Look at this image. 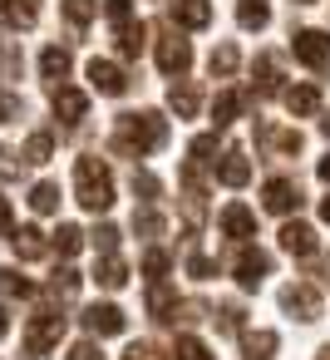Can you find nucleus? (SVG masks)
Segmentation results:
<instances>
[{"mask_svg":"<svg viewBox=\"0 0 330 360\" xmlns=\"http://www.w3.org/2000/svg\"><path fill=\"white\" fill-rule=\"evenodd\" d=\"M168 109H173L178 119H197V109H202V89L187 84V79L173 84V89H168Z\"/></svg>","mask_w":330,"mask_h":360,"instance_id":"obj_18","label":"nucleus"},{"mask_svg":"<svg viewBox=\"0 0 330 360\" xmlns=\"http://www.w3.org/2000/svg\"><path fill=\"white\" fill-rule=\"evenodd\" d=\"M291 55H296L305 70L320 75V70L330 65V35H325V30H296V35H291Z\"/></svg>","mask_w":330,"mask_h":360,"instance_id":"obj_5","label":"nucleus"},{"mask_svg":"<svg viewBox=\"0 0 330 360\" xmlns=\"http://www.w3.org/2000/svg\"><path fill=\"white\" fill-rule=\"evenodd\" d=\"M237 65H242V55H237V45H217V50H212V60H207V70H212V79H232V75H237Z\"/></svg>","mask_w":330,"mask_h":360,"instance_id":"obj_30","label":"nucleus"},{"mask_svg":"<svg viewBox=\"0 0 330 360\" xmlns=\"http://www.w3.org/2000/svg\"><path fill=\"white\" fill-rule=\"evenodd\" d=\"M0 20H6L11 30H30V25L40 20V0H11V6H6V15H0Z\"/></svg>","mask_w":330,"mask_h":360,"instance_id":"obj_27","label":"nucleus"},{"mask_svg":"<svg viewBox=\"0 0 330 360\" xmlns=\"http://www.w3.org/2000/svg\"><path fill=\"white\" fill-rule=\"evenodd\" d=\"M50 153H55V139L50 134H30L25 139V163H50Z\"/></svg>","mask_w":330,"mask_h":360,"instance_id":"obj_38","label":"nucleus"},{"mask_svg":"<svg viewBox=\"0 0 330 360\" xmlns=\"http://www.w3.org/2000/svg\"><path fill=\"white\" fill-rule=\"evenodd\" d=\"M60 11H65V20H70L74 30H84V25L99 15V0H60Z\"/></svg>","mask_w":330,"mask_h":360,"instance_id":"obj_33","label":"nucleus"},{"mask_svg":"<svg viewBox=\"0 0 330 360\" xmlns=\"http://www.w3.org/2000/svg\"><path fill=\"white\" fill-rule=\"evenodd\" d=\"M6 335H11V311L0 306V340H6Z\"/></svg>","mask_w":330,"mask_h":360,"instance_id":"obj_50","label":"nucleus"},{"mask_svg":"<svg viewBox=\"0 0 330 360\" xmlns=\"http://www.w3.org/2000/svg\"><path fill=\"white\" fill-rule=\"evenodd\" d=\"M187 271H192L197 281H212V276H217V262H212V257H197V252H192V257H187Z\"/></svg>","mask_w":330,"mask_h":360,"instance_id":"obj_45","label":"nucleus"},{"mask_svg":"<svg viewBox=\"0 0 330 360\" xmlns=\"http://www.w3.org/2000/svg\"><path fill=\"white\" fill-rule=\"evenodd\" d=\"M320 222H330V198H325V202H320Z\"/></svg>","mask_w":330,"mask_h":360,"instance_id":"obj_52","label":"nucleus"},{"mask_svg":"<svg viewBox=\"0 0 330 360\" xmlns=\"http://www.w3.org/2000/svg\"><path fill=\"white\" fill-rule=\"evenodd\" d=\"M261 207L291 217V212H301V188H296L291 178H271V183L261 188Z\"/></svg>","mask_w":330,"mask_h":360,"instance_id":"obj_7","label":"nucleus"},{"mask_svg":"<svg viewBox=\"0 0 330 360\" xmlns=\"http://www.w3.org/2000/svg\"><path fill=\"white\" fill-rule=\"evenodd\" d=\"M281 99H286V109H291L296 119H310V114H320V89H315V84H296V89H281Z\"/></svg>","mask_w":330,"mask_h":360,"instance_id":"obj_19","label":"nucleus"},{"mask_svg":"<svg viewBox=\"0 0 330 360\" xmlns=\"http://www.w3.org/2000/svg\"><path fill=\"white\" fill-rule=\"evenodd\" d=\"M50 104H55V114H60L70 129H79L84 114H89V99H84L79 89H70V84H50Z\"/></svg>","mask_w":330,"mask_h":360,"instance_id":"obj_10","label":"nucleus"},{"mask_svg":"<svg viewBox=\"0 0 330 360\" xmlns=\"http://www.w3.org/2000/svg\"><path fill=\"white\" fill-rule=\"evenodd\" d=\"M163 227H168V222H163V217H158L153 207L133 212V232H138V237H148V242H153V237H163Z\"/></svg>","mask_w":330,"mask_h":360,"instance_id":"obj_39","label":"nucleus"},{"mask_svg":"<svg viewBox=\"0 0 330 360\" xmlns=\"http://www.w3.org/2000/svg\"><path fill=\"white\" fill-rule=\"evenodd\" d=\"M281 306H286L296 321H315V316H320V281L305 276V281L286 286V291H281Z\"/></svg>","mask_w":330,"mask_h":360,"instance_id":"obj_6","label":"nucleus"},{"mask_svg":"<svg viewBox=\"0 0 330 360\" xmlns=\"http://www.w3.org/2000/svg\"><path fill=\"white\" fill-rule=\"evenodd\" d=\"M296 6H315V0H296Z\"/></svg>","mask_w":330,"mask_h":360,"instance_id":"obj_55","label":"nucleus"},{"mask_svg":"<svg viewBox=\"0 0 330 360\" xmlns=\"http://www.w3.org/2000/svg\"><path fill=\"white\" fill-rule=\"evenodd\" d=\"M65 326H70V316H65V311H35V316H30V326H25V355H30V360H45V355L60 345Z\"/></svg>","mask_w":330,"mask_h":360,"instance_id":"obj_3","label":"nucleus"},{"mask_svg":"<svg viewBox=\"0 0 330 360\" xmlns=\"http://www.w3.org/2000/svg\"><path fill=\"white\" fill-rule=\"evenodd\" d=\"M187 153H192V158H187L192 168H212V173H217V134H197Z\"/></svg>","mask_w":330,"mask_h":360,"instance_id":"obj_31","label":"nucleus"},{"mask_svg":"<svg viewBox=\"0 0 330 360\" xmlns=\"http://www.w3.org/2000/svg\"><path fill=\"white\" fill-rule=\"evenodd\" d=\"M74 291H79V271H74V266H55V276H50V296H55V301H70Z\"/></svg>","mask_w":330,"mask_h":360,"instance_id":"obj_34","label":"nucleus"},{"mask_svg":"<svg viewBox=\"0 0 330 360\" xmlns=\"http://www.w3.org/2000/svg\"><path fill=\"white\" fill-rule=\"evenodd\" d=\"M168 143V119L153 114V109H138V114H119V129H114V148L128 153V158H143V153H158Z\"/></svg>","mask_w":330,"mask_h":360,"instance_id":"obj_1","label":"nucleus"},{"mask_svg":"<svg viewBox=\"0 0 330 360\" xmlns=\"http://www.w3.org/2000/svg\"><path fill=\"white\" fill-rule=\"evenodd\" d=\"M30 207L35 212H60V183H35L30 188Z\"/></svg>","mask_w":330,"mask_h":360,"instance_id":"obj_35","label":"nucleus"},{"mask_svg":"<svg viewBox=\"0 0 330 360\" xmlns=\"http://www.w3.org/2000/svg\"><path fill=\"white\" fill-rule=\"evenodd\" d=\"M212 321H217V326H222V330H242V321H246V311H242V306H237V301H232V306H222V311H217V316H212Z\"/></svg>","mask_w":330,"mask_h":360,"instance_id":"obj_43","label":"nucleus"},{"mask_svg":"<svg viewBox=\"0 0 330 360\" xmlns=\"http://www.w3.org/2000/svg\"><path fill=\"white\" fill-rule=\"evenodd\" d=\"M25 75V55L15 40H0V79H20Z\"/></svg>","mask_w":330,"mask_h":360,"instance_id":"obj_32","label":"nucleus"},{"mask_svg":"<svg viewBox=\"0 0 330 360\" xmlns=\"http://www.w3.org/2000/svg\"><path fill=\"white\" fill-rule=\"evenodd\" d=\"M74 193H79V207L84 212H109L114 207V173L99 153H84L74 163Z\"/></svg>","mask_w":330,"mask_h":360,"instance_id":"obj_2","label":"nucleus"},{"mask_svg":"<svg viewBox=\"0 0 330 360\" xmlns=\"http://www.w3.org/2000/svg\"><path fill=\"white\" fill-rule=\"evenodd\" d=\"M173 360H217L197 335H178V345H173Z\"/></svg>","mask_w":330,"mask_h":360,"instance_id":"obj_37","label":"nucleus"},{"mask_svg":"<svg viewBox=\"0 0 330 360\" xmlns=\"http://www.w3.org/2000/svg\"><path fill=\"white\" fill-rule=\"evenodd\" d=\"M70 360H104V355H99V345H94V340H79V345L70 350Z\"/></svg>","mask_w":330,"mask_h":360,"instance_id":"obj_47","label":"nucleus"},{"mask_svg":"<svg viewBox=\"0 0 330 360\" xmlns=\"http://www.w3.org/2000/svg\"><path fill=\"white\" fill-rule=\"evenodd\" d=\"M217 227H222V237L246 242V237H256V212H251V207H242V202H232V207H222Z\"/></svg>","mask_w":330,"mask_h":360,"instance_id":"obj_14","label":"nucleus"},{"mask_svg":"<svg viewBox=\"0 0 330 360\" xmlns=\"http://www.w3.org/2000/svg\"><path fill=\"white\" fill-rule=\"evenodd\" d=\"M251 70H256V94H281V60L271 50H261Z\"/></svg>","mask_w":330,"mask_h":360,"instance_id":"obj_21","label":"nucleus"},{"mask_svg":"<svg viewBox=\"0 0 330 360\" xmlns=\"http://www.w3.org/2000/svg\"><path fill=\"white\" fill-rule=\"evenodd\" d=\"M168 266H173V262H168V252H163V247L143 252V271H148V281H163V276H168Z\"/></svg>","mask_w":330,"mask_h":360,"instance_id":"obj_40","label":"nucleus"},{"mask_svg":"<svg viewBox=\"0 0 330 360\" xmlns=\"http://www.w3.org/2000/svg\"><path fill=\"white\" fill-rule=\"evenodd\" d=\"M94 252H99V257H109V252H119V227H109V222H104V227L94 232Z\"/></svg>","mask_w":330,"mask_h":360,"instance_id":"obj_42","label":"nucleus"},{"mask_svg":"<svg viewBox=\"0 0 330 360\" xmlns=\"http://www.w3.org/2000/svg\"><path fill=\"white\" fill-rule=\"evenodd\" d=\"M6 6H11V0H0V15H6Z\"/></svg>","mask_w":330,"mask_h":360,"instance_id":"obj_54","label":"nucleus"},{"mask_svg":"<svg viewBox=\"0 0 330 360\" xmlns=\"http://www.w3.org/2000/svg\"><path fill=\"white\" fill-rule=\"evenodd\" d=\"M315 360H330V345H325V350H320V355H315Z\"/></svg>","mask_w":330,"mask_h":360,"instance_id":"obj_53","label":"nucleus"},{"mask_svg":"<svg viewBox=\"0 0 330 360\" xmlns=\"http://www.w3.org/2000/svg\"><path fill=\"white\" fill-rule=\"evenodd\" d=\"M89 84H94L99 94H109V99L128 94V75H124L114 60H89Z\"/></svg>","mask_w":330,"mask_h":360,"instance_id":"obj_12","label":"nucleus"},{"mask_svg":"<svg viewBox=\"0 0 330 360\" xmlns=\"http://www.w3.org/2000/svg\"><path fill=\"white\" fill-rule=\"evenodd\" d=\"M0 232H11V198H0Z\"/></svg>","mask_w":330,"mask_h":360,"instance_id":"obj_49","label":"nucleus"},{"mask_svg":"<svg viewBox=\"0 0 330 360\" xmlns=\"http://www.w3.org/2000/svg\"><path fill=\"white\" fill-rule=\"evenodd\" d=\"M133 193H138V202H158L163 198V183L148 168H133Z\"/></svg>","mask_w":330,"mask_h":360,"instance_id":"obj_36","label":"nucleus"},{"mask_svg":"<svg viewBox=\"0 0 330 360\" xmlns=\"http://www.w3.org/2000/svg\"><path fill=\"white\" fill-rule=\"evenodd\" d=\"M256 143L271 158H296L301 153V134L296 129H276V124H256Z\"/></svg>","mask_w":330,"mask_h":360,"instance_id":"obj_11","label":"nucleus"},{"mask_svg":"<svg viewBox=\"0 0 330 360\" xmlns=\"http://www.w3.org/2000/svg\"><path fill=\"white\" fill-rule=\"evenodd\" d=\"M237 25L242 30H266L271 25V6L266 0H237Z\"/></svg>","mask_w":330,"mask_h":360,"instance_id":"obj_26","label":"nucleus"},{"mask_svg":"<svg viewBox=\"0 0 330 360\" xmlns=\"http://www.w3.org/2000/svg\"><path fill=\"white\" fill-rule=\"evenodd\" d=\"M124 360H168V355H163L153 340H133V345L124 350Z\"/></svg>","mask_w":330,"mask_h":360,"instance_id":"obj_44","label":"nucleus"},{"mask_svg":"<svg viewBox=\"0 0 330 360\" xmlns=\"http://www.w3.org/2000/svg\"><path fill=\"white\" fill-rule=\"evenodd\" d=\"M187 65H192V45L168 30V35L158 40V70H163V75H187Z\"/></svg>","mask_w":330,"mask_h":360,"instance_id":"obj_9","label":"nucleus"},{"mask_svg":"<svg viewBox=\"0 0 330 360\" xmlns=\"http://www.w3.org/2000/svg\"><path fill=\"white\" fill-rule=\"evenodd\" d=\"M173 25L178 30H207L212 25V6H207V0H178V6H173Z\"/></svg>","mask_w":330,"mask_h":360,"instance_id":"obj_16","label":"nucleus"},{"mask_svg":"<svg viewBox=\"0 0 330 360\" xmlns=\"http://www.w3.org/2000/svg\"><path fill=\"white\" fill-rule=\"evenodd\" d=\"M128 11H133V0H104V15H109L114 25H124V20H128Z\"/></svg>","mask_w":330,"mask_h":360,"instance_id":"obj_46","label":"nucleus"},{"mask_svg":"<svg viewBox=\"0 0 330 360\" xmlns=\"http://www.w3.org/2000/svg\"><path fill=\"white\" fill-rule=\"evenodd\" d=\"M79 247H84V232H79L74 222H60V227H55V237H50V252H60V257L70 262Z\"/></svg>","mask_w":330,"mask_h":360,"instance_id":"obj_28","label":"nucleus"},{"mask_svg":"<svg viewBox=\"0 0 330 360\" xmlns=\"http://www.w3.org/2000/svg\"><path fill=\"white\" fill-rule=\"evenodd\" d=\"M84 330L89 335H119L124 326H128V316L119 311V306H109V301H94V306H84Z\"/></svg>","mask_w":330,"mask_h":360,"instance_id":"obj_8","label":"nucleus"},{"mask_svg":"<svg viewBox=\"0 0 330 360\" xmlns=\"http://www.w3.org/2000/svg\"><path fill=\"white\" fill-rule=\"evenodd\" d=\"M15 114H20V99L0 89V124H6V119H15Z\"/></svg>","mask_w":330,"mask_h":360,"instance_id":"obj_48","label":"nucleus"},{"mask_svg":"<svg viewBox=\"0 0 330 360\" xmlns=\"http://www.w3.org/2000/svg\"><path fill=\"white\" fill-rule=\"evenodd\" d=\"M246 178H251L246 148H227V153L217 158V183H222V188H246Z\"/></svg>","mask_w":330,"mask_h":360,"instance_id":"obj_13","label":"nucleus"},{"mask_svg":"<svg viewBox=\"0 0 330 360\" xmlns=\"http://www.w3.org/2000/svg\"><path fill=\"white\" fill-rule=\"evenodd\" d=\"M0 296L25 301V296H35V281H30V276H20L15 266H0Z\"/></svg>","mask_w":330,"mask_h":360,"instance_id":"obj_29","label":"nucleus"},{"mask_svg":"<svg viewBox=\"0 0 330 360\" xmlns=\"http://www.w3.org/2000/svg\"><path fill=\"white\" fill-rule=\"evenodd\" d=\"M242 355L246 360H271L276 355V330H242Z\"/></svg>","mask_w":330,"mask_h":360,"instance_id":"obj_25","label":"nucleus"},{"mask_svg":"<svg viewBox=\"0 0 330 360\" xmlns=\"http://www.w3.org/2000/svg\"><path fill=\"white\" fill-rule=\"evenodd\" d=\"M94 281H99L104 291H119V286L128 281V262H124L119 252H109V257H99V266H94Z\"/></svg>","mask_w":330,"mask_h":360,"instance_id":"obj_23","label":"nucleus"},{"mask_svg":"<svg viewBox=\"0 0 330 360\" xmlns=\"http://www.w3.org/2000/svg\"><path fill=\"white\" fill-rule=\"evenodd\" d=\"M315 173H320V183H330V153L320 158V168H315Z\"/></svg>","mask_w":330,"mask_h":360,"instance_id":"obj_51","label":"nucleus"},{"mask_svg":"<svg viewBox=\"0 0 330 360\" xmlns=\"http://www.w3.org/2000/svg\"><path fill=\"white\" fill-rule=\"evenodd\" d=\"M40 70H45V84H65V79H70V70H74V55H70L65 45H45Z\"/></svg>","mask_w":330,"mask_h":360,"instance_id":"obj_17","label":"nucleus"},{"mask_svg":"<svg viewBox=\"0 0 330 360\" xmlns=\"http://www.w3.org/2000/svg\"><path fill=\"white\" fill-rule=\"evenodd\" d=\"M114 40H119V55H124V60H138V55H143V45H148V25H138V20H124Z\"/></svg>","mask_w":330,"mask_h":360,"instance_id":"obj_24","label":"nucleus"},{"mask_svg":"<svg viewBox=\"0 0 330 360\" xmlns=\"http://www.w3.org/2000/svg\"><path fill=\"white\" fill-rule=\"evenodd\" d=\"M281 247H286L291 257H315V252H320L315 227H305V222H286V227H281Z\"/></svg>","mask_w":330,"mask_h":360,"instance_id":"obj_15","label":"nucleus"},{"mask_svg":"<svg viewBox=\"0 0 330 360\" xmlns=\"http://www.w3.org/2000/svg\"><path fill=\"white\" fill-rule=\"evenodd\" d=\"M11 247H15L20 262H40V257L50 252V242H45L40 227H20V232H11Z\"/></svg>","mask_w":330,"mask_h":360,"instance_id":"obj_20","label":"nucleus"},{"mask_svg":"<svg viewBox=\"0 0 330 360\" xmlns=\"http://www.w3.org/2000/svg\"><path fill=\"white\" fill-rule=\"evenodd\" d=\"M246 104H251V94H237V89H222V94L212 99V124H217V129H227V124H232V119H237V114H242Z\"/></svg>","mask_w":330,"mask_h":360,"instance_id":"obj_22","label":"nucleus"},{"mask_svg":"<svg viewBox=\"0 0 330 360\" xmlns=\"http://www.w3.org/2000/svg\"><path fill=\"white\" fill-rule=\"evenodd\" d=\"M20 168H25V153H15V148H0V183L20 178Z\"/></svg>","mask_w":330,"mask_h":360,"instance_id":"obj_41","label":"nucleus"},{"mask_svg":"<svg viewBox=\"0 0 330 360\" xmlns=\"http://www.w3.org/2000/svg\"><path fill=\"white\" fill-rule=\"evenodd\" d=\"M232 271H237L242 291H256V286L271 276V257H266V252H256L251 242H237V252H232Z\"/></svg>","mask_w":330,"mask_h":360,"instance_id":"obj_4","label":"nucleus"}]
</instances>
